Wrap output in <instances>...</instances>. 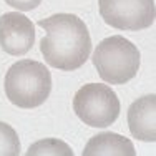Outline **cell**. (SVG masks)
I'll return each mask as SVG.
<instances>
[{
  "label": "cell",
  "mask_w": 156,
  "mask_h": 156,
  "mask_svg": "<svg viewBox=\"0 0 156 156\" xmlns=\"http://www.w3.org/2000/svg\"><path fill=\"white\" fill-rule=\"evenodd\" d=\"M35 43V25L18 12L0 17V48L12 57L28 53Z\"/></svg>",
  "instance_id": "6"
},
{
  "label": "cell",
  "mask_w": 156,
  "mask_h": 156,
  "mask_svg": "<svg viewBox=\"0 0 156 156\" xmlns=\"http://www.w3.org/2000/svg\"><path fill=\"white\" fill-rule=\"evenodd\" d=\"M73 110L85 125L106 128L120 116V100L108 85L88 83L75 93Z\"/></svg>",
  "instance_id": "4"
},
{
  "label": "cell",
  "mask_w": 156,
  "mask_h": 156,
  "mask_svg": "<svg viewBox=\"0 0 156 156\" xmlns=\"http://www.w3.org/2000/svg\"><path fill=\"white\" fill-rule=\"evenodd\" d=\"M128 126L133 138L146 143L156 141V95H146L128 108Z\"/></svg>",
  "instance_id": "7"
},
{
  "label": "cell",
  "mask_w": 156,
  "mask_h": 156,
  "mask_svg": "<svg viewBox=\"0 0 156 156\" xmlns=\"http://www.w3.org/2000/svg\"><path fill=\"white\" fill-rule=\"evenodd\" d=\"M37 25L47 32L40 42V51L50 66L73 72L90 58L91 37L85 22L76 15L57 13L38 20Z\"/></svg>",
  "instance_id": "1"
},
{
  "label": "cell",
  "mask_w": 156,
  "mask_h": 156,
  "mask_svg": "<svg viewBox=\"0 0 156 156\" xmlns=\"http://www.w3.org/2000/svg\"><path fill=\"white\" fill-rule=\"evenodd\" d=\"M135 146L128 138L116 133H100L85 146L83 156H135Z\"/></svg>",
  "instance_id": "8"
},
{
  "label": "cell",
  "mask_w": 156,
  "mask_h": 156,
  "mask_svg": "<svg viewBox=\"0 0 156 156\" xmlns=\"http://www.w3.org/2000/svg\"><path fill=\"white\" fill-rule=\"evenodd\" d=\"M7 5L17 9L18 12H28V10H33L42 3V0H5Z\"/></svg>",
  "instance_id": "11"
},
{
  "label": "cell",
  "mask_w": 156,
  "mask_h": 156,
  "mask_svg": "<svg viewBox=\"0 0 156 156\" xmlns=\"http://www.w3.org/2000/svg\"><path fill=\"white\" fill-rule=\"evenodd\" d=\"M5 95L18 108H37L43 105L51 91V75L43 63L20 60L5 75Z\"/></svg>",
  "instance_id": "2"
},
{
  "label": "cell",
  "mask_w": 156,
  "mask_h": 156,
  "mask_svg": "<svg viewBox=\"0 0 156 156\" xmlns=\"http://www.w3.org/2000/svg\"><path fill=\"white\" fill-rule=\"evenodd\" d=\"M28 156H45V154H51V156H73L72 148L66 143H63L60 140L55 138H47V140H40L35 144H32L27 151Z\"/></svg>",
  "instance_id": "9"
},
{
  "label": "cell",
  "mask_w": 156,
  "mask_h": 156,
  "mask_svg": "<svg viewBox=\"0 0 156 156\" xmlns=\"http://www.w3.org/2000/svg\"><path fill=\"white\" fill-rule=\"evenodd\" d=\"M100 15L118 30L138 32L154 23V0H98Z\"/></svg>",
  "instance_id": "5"
},
{
  "label": "cell",
  "mask_w": 156,
  "mask_h": 156,
  "mask_svg": "<svg viewBox=\"0 0 156 156\" xmlns=\"http://www.w3.org/2000/svg\"><path fill=\"white\" fill-rule=\"evenodd\" d=\"M20 140L17 131L10 125L0 121V156L20 154Z\"/></svg>",
  "instance_id": "10"
},
{
  "label": "cell",
  "mask_w": 156,
  "mask_h": 156,
  "mask_svg": "<svg viewBox=\"0 0 156 156\" xmlns=\"http://www.w3.org/2000/svg\"><path fill=\"white\" fill-rule=\"evenodd\" d=\"M98 75L110 85H123L133 80L140 70V50L121 35H113L96 45L91 57Z\"/></svg>",
  "instance_id": "3"
}]
</instances>
